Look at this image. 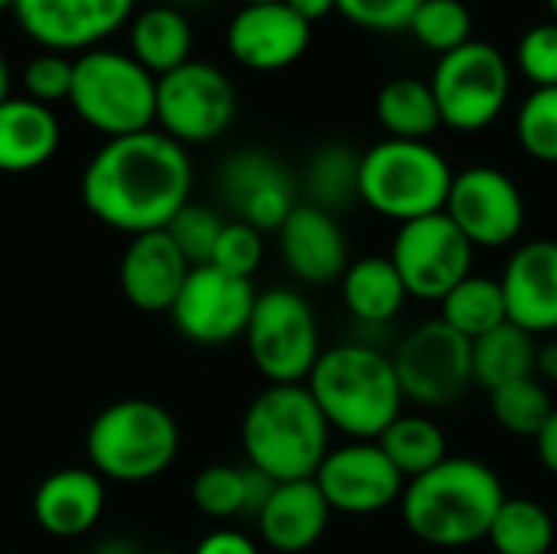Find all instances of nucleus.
<instances>
[{
    "mask_svg": "<svg viewBox=\"0 0 557 554\" xmlns=\"http://www.w3.org/2000/svg\"><path fill=\"white\" fill-rule=\"evenodd\" d=\"M317 487L333 513L375 516L401 503L408 480L379 447V441H349L333 447L317 470Z\"/></svg>",
    "mask_w": 557,
    "mask_h": 554,
    "instance_id": "15",
    "label": "nucleus"
},
{
    "mask_svg": "<svg viewBox=\"0 0 557 554\" xmlns=\"http://www.w3.org/2000/svg\"><path fill=\"white\" fill-rule=\"evenodd\" d=\"M473 245L450 222L447 212H434L398 225L392 242V264L398 268L408 297L441 304L463 278H470Z\"/></svg>",
    "mask_w": 557,
    "mask_h": 554,
    "instance_id": "12",
    "label": "nucleus"
},
{
    "mask_svg": "<svg viewBox=\"0 0 557 554\" xmlns=\"http://www.w3.org/2000/svg\"><path fill=\"white\" fill-rule=\"evenodd\" d=\"M304 385L326 424L349 441H379L405 415V392L392 356L366 343L323 349Z\"/></svg>",
    "mask_w": 557,
    "mask_h": 554,
    "instance_id": "3",
    "label": "nucleus"
},
{
    "mask_svg": "<svg viewBox=\"0 0 557 554\" xmlns=\"http://www.w3.org/2000/svg\"><path fill=\"white\" fill-rule=\"evenodd\" d=\"M134 0H16L20 29L46 52H88L127 23Z\"/></svg>",
    "mask_w": 557,
    "mask_h": 554,
    "instance_id": "17",
    "label": "nucleus"
},
{
    "mask_svg": "<svg viewBox=\"0 0 557 554\" xmlns=\"http://www.w3.org/2000/svg\"><path fill=\"white\" fill-rule=\"evenodd\" d=\"M330 424L307 385H268L242 418L248 467L274 483L313 480L330 447Z\"/></svg>",
    "mask_w": 557,
    "mask_h": 554,
    "instance_id": "4",
    "label": "nucleus"
},
{
    "mask_svg": "<svg viewBox=\"0 0 557 554\" xmlns=\"http://www.w3.org/2000/svg\"><path fill=\"white\" fill-rule=\"evenodd\" d=\"M548 7H552V13H555V20H557V0H548Z\"/></svg>",
    "mask_w": 557,
    "mask_h": 554,
    "instance_id": "51",
    "label": "nucleus"
},
{
    "mask_svg": "<svg viewBox=\"0 0 557 554\" xmlns=\"http://www.w3.org/2000/svg\"><path fill=\"white\" fill-rule=\"evenodd\" d=\"M535 444H539V460L545 464V470L557 477V408L555 415H552V421L545 424V431L535 438Z\"/></svg>",
    "mask_w": 557,
    "mask_h": 554,
    "instance_id": "43",
    "label": "nucleus"
},
{
    "mask_svg": "<svg viewBox=\"0 0 557 554\" xmlns=\"http://www.w3.org/2000/svg\"><path fill=\"white\" fill-rule=\"evenodd\" d=\"M176 3H183V7H199V3H206V0H173V7Z\"/></svg>",
    "mask_w": 557,
    "mask_h": 554,
    "instance_id": "48",
    "label": "nucleus"
},
{
    "mask_svg": "<svg viewBox=\"0 0 557 554\" xmlns=\"http://www.w3.org/2000/svg\"><path fill=\"white\" fill-rule=\"evenodd\" d=\"M444 212L473 248H506L522 235L525 199L496 167H467L454 176Z\"/></svg>",
    "mask_w": 557,
    "mask_h": 554,
    "instance_id": "13",
    "label": "nucleus"
},
{
    "mask_svg": "<svg viewBox=\"0 0 557 554\" xmlns=\"http://www.w3.org/2000/svg\"><path fill=\"white\" fill-rule=\"evenodd\" d=\"M277 483L255 467L212 464L193 480V506L209 519L258 516Z\"/></svg>",
    "mask_w": 557,
    "mask_h": 554,
    "instance_id": "25",
    "label": "nucleus"
},
{
    "mask_svg": "<svg viewBox=\"0 0 557 554\" xmlns=\"http://www.w3.org/2000/svg\"><path fill=\"white\" fill-rule=\"evenodd\" d=\"M219 193L238 222L258 232H277L297 209V186L287 167L258 147L232 153L219 170Z\"/></svg>",
    "mask_w": 557,
    "mask_h": 554,
    "instance_id": "16",
    "label": "nucleus"
},
{
    "mask_svg": "<svg viewBox=\"0 0 557 554\" xmlns=\"http://www.w3.org/2000/svg\"><path fill=\"white\" fill-rule=\"evenodd\" d=\"M509 323L532 336L557 330V242L532 238L519 245L499 278Z\"/></svg>",
    "mask_w": 557,
    "mask_h": 554,
    "instance_id": "21",
    "label": "nucleus"
},
{
    "mask_svg": "<svg viewBox=\"0 0 557 554\" xmlns=\"http://www.w3.org/2000/svg\"><path fill=\"white\" fill-rule=\"evenodd\" d=\"M13 3H16V0H0V10H7V7L13 10Z\"/></svg>",
    "mask_w": 557,
    "mask_h": 554,
    "instance_id": "50",
    "label": "nucleus"
},
{
    "mask_svg": "<svg viewBox=\"0 0 557 554\" xmlns=\"http://www.w3.org/2000/svg\"><path fill=\"white\" fill-rule=\"evenodd\" d=\"M235 111V85L212 62L189 59L157 78V124L183 147L222 137L232 127Z\"/></svg>",
    "mask_w": 557,
    "mask_h": 554,
    "instance_id": "11",
    "label": "nucleus"
},
{
    "mask_svg": "<svg viewBox=\"0 0 557 554\" xmlns=\"http://www.w3.org/2000/svg\"><path fill=\"white\" fill-rule=\"evenodd\" d=\"M277 245L287 271L304 284L320 287L343 281L346 268L352 264L339 219L310 202H297V209L277 229Z\"/></svg>",
    "mask_w": 557,
    "mask_h": 554,
    "instance_id": "20",
    "label": "nucleus"
},
{
    "mask_svg": "<svg viewBox=\"0 0 557 554\" xmlns=\"http://www.w3.org/2000/svg\"><path fill=\"white\" fill-rule=\"evenodd\" d=\"M454 170L428 140H382L362 153L359 196L379 216L405 225L444 212Z\"/></svg>",
    "mask_w": 557,
    "mask_h": 554,
    "instance_id": "6",
    "label": "nucleus"
},
{
    "mask_svg": "<svg viewBox=\"0 0 557 554\" xmlns=\"http://www.w3.org/2000/svg\"><path fill=\"white\" fill-rule=\"evenodd\" d=\"M72 75H75V62L69 56H62V52H39L23 69L26 98L39 101L46 108L55 104V101H69V95H72Z\"/></svg>",
    "mask_w": 557,
    "mask_h": 554,
    "instance_id": "39",
    "label": "nucleus"
},
{
    "mask_svg": "<svg viewBox=\"0 0 557 554\" xmlns=\"http://www.w3.org/2000/svg\"><path fill=\"white\" fill-rule=\"evenodd\" d=\"M62 131L52 108L33 98L0 101V173H29L49 163Z\"/></svg>",
    "mask_w": 557,
    "mask_h": 554,
    "instance_id": "24",
    "label": "nucleus"
},
{
    "mask_svg": "<svg viewBox=\"0 0 557 554\" xmlns=\"http://www.w3.org/2000/svg\"><path fill=\"white\" fill-rule=\"evenodd\" d=\"M104 500V480L91 467H65L36 487L33 519L52 539H78L98 526Z\"/></svg>",
    "mask_w": 557,
    "mask_h": 554,
    "instance_id": "23",
    "label": "nucleus"
},
{
    "mask_svg": "<svg viewBox=\"0 0 557 554\" xmlns=\"http://www.w3.org/2000/svg\"><path fill=\"white\" fill-rule=\"evenodd\" d=\"M297 16H304L310 26L313 23H320V20H326L333 10H339V0H284Z\"/></svg>",
    "mask_w": 557,
    "mask_h": 554,
    "instance_id": "44",
    "label": "nucleus"
},
{
    "mask_svg": "<svg viewBox=\"0 0 557 554\" xmlns=\"http://www.w3.org/2000/svg\"><path fill=\"white\" fill-rule=\"evenodd\" d=\"M490 411L503 431L535 441L545 431V424L552 421L555 402H552L548 389L532 376V379H519V382H509V385L490 392Z\"/></svg>",
    "mask_w": 557,
    "mask_h": 554,
    "instance_id": "34",
    "label": "nucleus"
},
{
    "mask_svg": "<svg viewBox=\"0 0 557 554\" xmlns=\"http://www.w3.org/2000/svg\"><path fill=\"white\" fill-rule=\"evenodd\" d=\"M91 554H137V552H134V545H131V542H124V539H108V542H101V545H98Z\"/></svg>",
    "mask_w": 557,
    "mask_h": 554,
    "instance_id": "46",
    "label": "nucleus"
},
{
    "mask_svg": "<svg viewBox=\"0 0 557 554\" xmlns=\"http://www.w3.org/2000/svg\"><path fill=\"white\" fill-rule=\"evenodd\" d=\"M408 29L424 49L447 56L473 39V16L460 0H424Z\"/></svg>",
    "mask_w": 557,
    "mask_h": 554,
    "instance_id": "35",
    "label": "nucleus"
},
{
    "mask_svg": "<svg viewBox=\"0 0 557 554\" xmlns=\"http://www.w3.org/2000/svg\"><path fill=\"white\" fill-rule=\"evenodd\" d=\"M193 554H261L258 545L245 535V532H235V529H215L209 532Z\"/></svg>",
    "mask_w": 557,
    "mask_h": 554,
    "instance_id": "42",
    "label": "nucleus"
},
{
    "mask_svg": "<svg viewBox=\"0 0 557 554\" xmlns=\"http://www.w3.org/2000/svg\"><path fill=\"white\" fill-rule=\"evenodd\" d=\"M431 88L441 121L454 131L473 134L503 114L512 91V69L493 42L470 39L467 46L441 56Z\"/></svg>",
    "mask_w": 557,
    "mask_h": 554,
    "instance_id": "9",
    "label": "nucleus"
},
{
    "mask_svg": "<svg viewBox=\"0 0 557 554\" xmlns=\"http://www.w3.org/2000/svg\"><path fill=\"white\" fill-rule=\"evenodd\" d=\"M506 503L503 480L473 457H447L434 470L408 480L401 516L414 539L434 549H467L490 535Z\"/></svg>",
    "mask_w": 557,
    "mask_h": 554,
    "instance_id": "2",
    "label": "nucleus"
},
{
    "mask_svg": "<svg viewBox=\"0 0 557 554\" xmlns=\"http://www.w3.org/2000/svg\"><path fill=\"white\" fill-rule=\"evenodd\" d=\"M225 229V219L209 209V206H196V202H186L173 222L166 225L170 238L176 242V248L186 255V261L193 268H202L212 261V251H215V242Z\"/></svg>",
    "mask_w": 557,
    "mask_h": 554,
    "instance_id": "37",
    "label": "nucleus"
},
{
    "mask_svg": "<svg viewBox=\"0 0 557 554\" xmlns=\"http://www.w3.org/2000/svg\"><path fill=\"white\" fill-rule=\"evenodd\" d=\"M359 173H362L359 150H352L349 144H323L304 170L307 202L323 212H333V216L362 202Z\"/></svg>",
    "mask_w": 557,
    "mask_h": 554,
    "instance_id": "30",
    "label": "nucleus"
},
{
    "mask_svg": "<svg viewBox=\"0 0 557 554\" xmlns=\"http://www.w3.org/2000/svg\"><path fill=\"white\" fill-rule=\"evenodd\" d=\"M339 284H343V300H346L349 313L369 327L392 323L408 300L398 268L392 264V258H382V255L352 261Z\"/></svg>",
    "mask_w": 557,
    "mask_h": 554,
    "instance_id": "27",
    "label": "nucleus"
},
{
    "mask_svg": "<svg viewBox=\"0 0 557 554\" xmlns=\"http://www.w3.org/2000/svg\"><path fill=\"white\" fill-rule=\"evenodd\" d=\"M539 362V343L516 323H503L473 343V385L496 392L509 382L532 379Z\"/></svg>",
    "mask_w": 557,
    "mask_h": 554,
    "instance_id": "28",
    "label": "nucleus"
},
{
    "mask_svg": "<svg viewBox=\"0 0 557 554\" xmlns=\"http://www.w3.org/2000/svg\"><path fill=\"white\" fill-rule=\"evenodd\" d=\"M405 402L421 408L457 405L473 389V343L441 317L414 327L392 356Z\"/></svg>",
    "mask_w": 557,
    "mask_h": 554,
    "instance_id": "10",
    "label": "nucleus"
},
{
    "mask_svg": "<svg viewBox=\"0 0 557 554\" xmlns=\"http://www.w3.org/2000/svg\"><path fill=\"white\" fill-rule=\"evenodd\" d=\"M441 320L450 330H457L460 336H467L470 343H476L480 336H486L496 327L509 323L503 284L493 281V278H480V274L463 278L441 300Z\"/></svg>",
    "mask_w": 557,
    "mask_h": 554,
    "instance_id": "31",
    "label": "nucleus"
},
{
    "mask_svg": "<svg viewBox=\"0 0 557 554\" xmlns=\"http://www.w3.org/2000/svg\"><path fill=\"white\" fill-rule=\"evenodd\" d=\"M193 264L176 248L166 229L134 235L121 255L117 281L131 307L144 313H170Z\"/></svg>",
    "mask_w": 557,
    "mask_h": 554,
    "instance_id": "19",
    "label": "nucleus"
},
{
    "mask_svg": "<svg viewBox=\"0 0 557 554\" xmlns=\"http://www.w3.org/2000/svg\"><path fill=\"white\" fill-rule=\"evenodd\" d=\"M516 137L532 160L557 163V88H535L522 101Z\"/></svg>",
    "mask_w": 557,
    "mask_h": 554,
    "instance_id": "36",
    "label": "nucleus"
},
{
    "mask_svg": "<svg viewBox=\"0 0 557 554\" xmlns=\"http://www.w3.org/2000/svg\"><path fill=\"white\" fill-rule=\"evenodd\" d=\"M193 163L183 144L163 131L108 140L82 173V202L108 229L160 232L189 202Z\"/></svg>",
    "mask_w": 557,
    "mask_h": 554,
    "instance_id": "1",
    "label": "nucleus"
},
{
    "mask_svg": "<svg viewBox=\"0 0 557 554\" xmlns=\"http://www.w3.org/2000/svg\"><path fill=\"white\" fill-rule=\"evenodd\" d=\"M255 284L232 278L212 264L193 268L176 304L170 307L173 327L199 346H225L245 336L255 310Z\"/></svg>",
    "mask_w": 557,
    "mask_h": 554,
    "instance_id": "14",
    "label": "nucleus"
},
{
    "mask_svg": "<svg viewBox=\"0 0 557 554\" xmlns=\"http://www.w3.org/2000/svg\"><path fill=\"white\" fill-rule=\"evenodd\" d=\"M516 65L535 88H557V20L532 26L519 39Z\"/></svg>",
    "mask_w": 557,
    "mask_h": 554,
    "instance_id": "40",
    "label": "nucleus"
},
{
    "mask_svg": "<svg viewBox=\"0 0 557 554\" xmlns=\"http://www.w3.org/2000/svg\"><path fill=\"white\" fill-rule=\"evenodd\" d=\"M85 451L101 480L150 483L173 467L180 454V424L150 398H124L95 415Z\"/></svg>",
    "mask_w": 557,
    "mask_h": 554,
    "instance_id": "5",
    "label": "nucleus"
},
{
    "mask_svg": "<svg viewBox=\"0 0 557 554\" xmlns=\"http://www.w3.org/2000/svg\"><path fill=\"white\" fill-rule=\"evenodd\" d=\"M242 3L248 7V3H277V0H242Z\"/></svg>",
    "mask_w": 557,
    "mask_h": 554,
    "instance_id": "49",
    "label": "nucleus"
},
{
    "mask_svg": "<svg viewBox=\"0 0 557 554\" xmlns=\"http://www.w3.org/2000/svg\"><path fill=\"white\" fill-rule=\"evenodd\" d=\"M486 542L496 554H548L555 545V519L535 500L506 496Z\"/></svg>",
    "mask_w": 557,
    "mask_h": 554,
    "instance_id": "32",
    "label": "nucleus"
},
{
    "mask_svg": "<svg viewBox=\"0 0 557 554\" xmlns=\"http://www.w3.org/2000/svg\"><path fill=\"white\" fill-rule=\"evenodd\" d=\"M245 346L268 385H304L323 353L320 323L307 297L287 287L258 294Z\"/></svg>",
    "mask_w": 557,
    "mask_h": 554,
    "instance_id": "8",
    "label": "nucleus"
},
{
    "mask_svg": "<svg viewBox=\"0 0 557 554\" xmlns=\"http://www.w3.org/2000/svg\"><path fill=\"white\" fill-rule=\"evenodd\" d=\"M69 104L108 140L140 134L157 121V78L127 52L88 49L75 59Z\"/></svg>",
    "mask_w": 557,
    "mask_h": 554,
    "instance_id": "7",
    "label": "nucleus"
},
{
    "mask_svg": "<svg viewBox=\"0 0 557 554\" xmlns=\"http://www.w3.org/2000/svg\"><path fill=\"white\" fill-rule=\"evenodd\" d=\"M313 26L284 0L248 3L228 23V52L251 72H281L294 65L310 46Z\"/></svg>",
    "mask_w": 557,
    "mask_h": 554,
    "instance_id": "18",
    "label": "nucleus"
},
{
    "mask_svg": "<svg viewBox=\"0 0 557 554\" xmlns=\"http://www.w3.org/2000/svg\"><path fill=\"white\" fill-rule=\"evenodd\" d=\"M545 376L557 382V343H548V346H539V362H535V376Z\"/></svg>",
    "mask_w": 557,
    "mask_h": 554,
    "instance_id": "45",
    "label": "nucleus"
},
{
    "mask_svg": "<svg viewBox=\"0 0 557 554\" xmlns=\"http://www.w3.org/2000/svg\"><path fill=\"white\" fill-rule=\"evenodd\" d=\"M10 98V69H7V59L0 56V101Z\"/></svg>",
    "mask_w": 557,
    "mask_h": 554,
    "instance_id": "47",
    "label": "nucleus"
},
{
    "mask_svg": "<svg viewBox=\"0 0 557 554\" xmlns=\"http://www.w3.org/2000/svg\"><path fill=\"white\" fill-rule=\"evenodd\" d=\"M147 554H176V552H147Z\"/></svg>",
    "mask_w": 557,
    "mask_h": 554,
    "instance_id": "52",
    "label": "nucleus"
},
{
    "mask_svg": "<svg viewBox=\"0 0 557 554\" xmlns=\"http://www.w3.org/2000/svg\"><path fill=\"white\" fill-rule=\"evenodd\" d=\"M375 114L395 140H431L444 127L434 88L421 78H392L375 98Z\"/></svg>",
    "mask_w": 557,
    "mask_h": 554,
    "instance_id": "29",
    "label": "nucleus"
},
{
    "mask_svg": "<svg viewBox=\"0 0 557 554\" xmlns=\"http://www.w3.org/2000/svg\"><path fill=\"white\" fill-rule=\"evenodd\" d=\"M379 447L388 454V460L398 467L405 480H414L447 460V438L424 415H401L379 438Z\"/></svg>",
    "mask_w": 557,
    "mask_h": 554,
    "instance_id": "33",
    "label": "nucleus"
},
{
    "mask_svg": "<svg viewBox=\"0 0 557 554\" xmlns=\"http://www.w3.org/2000/svg\"><path fill=\"white\" fill-rule=\"evenodd\" d=\"M424 0H339V13L372 33L408 29Z\"/></svg>",
    "mask_w": 557,
    "mask_h": 554,
    "instance_id": "41",
    "label": "nucleus"
},
{
    "mask_svg": "<svg viewBox=\"0 0 557 554\" xmlns=\"http://www.w3.org/2000/svg\"><path fill=\"white\" fill-rule=\"evenodd\" d=\"M264 261V232L245 225V222H225L219 242H215V251H212V268L232 274V278H245L251 281V274L261 268Z\"/></svg>",
    "mask_w": 557,
    "mask_h": 554,
    "instance_id": "38",
    "label": "nucleus"
},
{
    "mask_svg": "<svg viewBox=\"0 0 557 554\" xmlns=\"http://www.w3.org/2000/svg\"><path fill=\"white\" fill-rule=\"evenodd\" d=\"M193 52V26L173 3L147 7L131 23V56L153 75H166L189 62Z\"/></svg>",
    "mask_w": 557,
    "mask_h": 554,
    "instance_id": "26",
    "label": "nucleus"
},
{
    "mask_svg": "<svg viewBox=\"0 0 557 554\" xmlns=\"http://www.w3.org/2000/svg\"><path fill=\"white\" fill-rule=\"evenodd\" d=\"M330 503L323 500L317 480H290L277 483L261 506L258 532L261 542L277 554H304L310 552L330 526Z\"/></svg>",
    "mask_w": 557,
    "mask_h": 554,
    "instance_id": "22",
    "label": "nucleus"
}]
</instances>
